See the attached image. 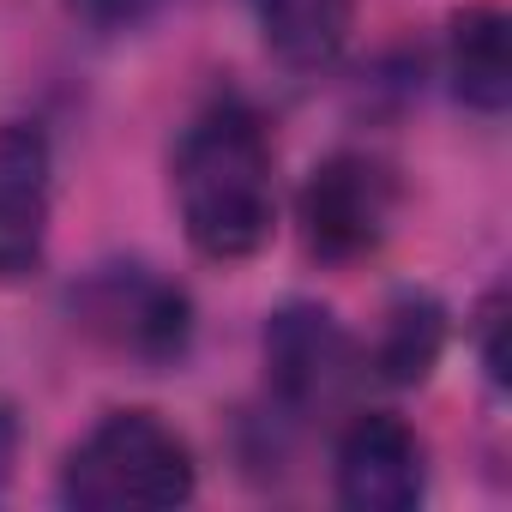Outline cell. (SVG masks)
<instances>
[{"label": "cell", "instance_id": "obj_9", "mask_svg": "<svg viewBox=\"0 0 512 512\" xmlns=\"http://www.w3.org/2000/svg\"><path fill=\"white\" fill-rule=\"evenodd\" d=\"M350 25H356V0H260L266 49L296 73L332 67L350 43Z\"/></svg>", "mask_w": 512, "mask_h": 512}, {"label": "cell", "instance_id": "obj_3", "mask_svg": "<svg viewBox=\"0 0 512 512\" xmlns=\"http://www.w3.org/2000/svg\"><path fill=\"white\" fill-rule=\"evenodd\" d=\"M398 175L368 151H332L302 187V235L320 260L350 266L392 235Z\"/></svg>", "mask_w": 512, "mask_h": 512}, {"label": "cell", "instance_id": "obj_4", "mask_svg": "<svg viewBox=\"0 0 512 512\" xmlns=\"http://www.w3.org/2000/svg\"><path fill=\"white\" fill-rule=\"evenodd\" d=\"M266 368H272V392L284 398V410L296 416H326L338 410L356 380H362V350L356 338L314 302H290L272 314L266 326Z\"/></svg>", "mask_w": 512, "mask_h": 512}, {"label": "cell", "instance_id": "obj_5", "mask_svg": "<svg viewBox=\"0 0 512 512\" xmlns=\"http://www.w3.org/2000/svg\"><path fill=\"white\" fill-rule=\"evenodd\" d=\"M73 308L103 344H115L139 362H169L187 344V296L145 266H103L73 296Z\"/></svg>", "mask_w": 512, "mask_h": 512}, {"label": "cell", "instance_id": "obj_11", "mask_svg": "<svg viewBox=\"0 0 512 512\" xmlns=\"http://www.w3.org/2000/svg\"><path fill=\"white\" fill-rule=\"evenodd\" d=\"M476 350H482L488 380L506 386V296H500V290L476 308Z\"/></svg>", "mask_w": 512, "mask_h": 512}, {"label": "cell", "instance_id": "obj_2", "mask_svg": "<svg viewBox=\"0 0 512 512\" xmlns=\"http://www.w3.org/2000/svg\"><path fill=\"white\" fill-rule=\"evenodd\" d=\"M193 446L151 410L103 416L61 470V494L79 512H163L193 500Z\"/></svg>", "mask_w": 512, "mask_h": 512}, {"label": "cell", "instance_id": "obj_1", "mask_svg": "<svg viewBox=\"0 0 512 512\" xmlns=\"http://www.w3.org/2000/svg\"><path fill=\"white\" fill-rule=\"evenodd\" d=\"M175 211L205 260H247L278 223L272 133L241 97H217L175 145Z\"/></svg>", "mask_w": 512, "mask_h": 512}, {"label": "cell", "instance_id": "obj_8", "mask_svg": "<svg viewBox=\"0 0 512 512\" xmlns=\"http://www.w3.org/2000/svg\"><path fill=\"white\" fill-rule=\"evenodd\" d=\"M446 73L452 91L482 109L500 115L512 97V55H506V13L500 7H470L452 19V43H446Z\"/></svg>", "mask_w": 512, "mask_h": 512}, {"label": "cell", "instance_id": "obj_12", "mask_svg": "<svg viewBox=\"0 0 512 512\" xmlns=\"http://www.w3.org/2000/svg\"><path fill=\"white\" fill-rule=\"evenodd\" d=\"M79 7H85L91 19H103V25H121V19H139L151 0H79Z\"/></svg>", "mask_w": 512, "mask_h": 512}, {"label": "cell", "instance_id": "obj_7", "mask_svg": "<svg viewBox=\"0 0 512 512\" xmlns=\"http://www.w3.org/2000/svg\"><path fill=\"white\" fill-rule=\"evenodd\" d=\"M55 205L49 139L25 121H0V278H25L43 260Z\"/></svg>", "mask_w": 512, "mask_h": 512}, {"label": "cell", "instance_id": "obj_13", "mask_svg": "<svg viewBox=\"0 0 512 512\" xmlns=\"http://www.w3.org/2000/svg\"><path fill=\"white\" fill-rule=\"evenodd\" d=\"M13 452H19V428H13L7 410H0V488H7V476H13Z\"/></svg>", "mask_w": 512, "mask_h": 512}, {"label": "cell", "instance_id": "obj_10", "mask_svg": "<svg viewBox=\"0 0 512 512\" xmlns=\"http://www.w3.org/2000/svg\"><path fill=\"white\" fill-rule=\"evenodd\" d=\"M440 350H446V314H440V302L434 296H398L386 308V320H380L368 368L380 380H392V386H416V380L434 374Z\"/></svg>", "mask_w": 512, "mask_h": 512}, {"label": "cell", "instance_id": "obj_6", "mask_svg": "<svg viewBox=\"0 0 512 512\" xmlns=\"http://www.w3.org/2000/svg\"><path fill=\"white\" fill-rule=\"evenodd\" d=\"M428 494V446L392 410H362L338 434V500L350 512H410Z\"/></svg>", "mask_w": 512, "mask_h": 512}]
</instances>
